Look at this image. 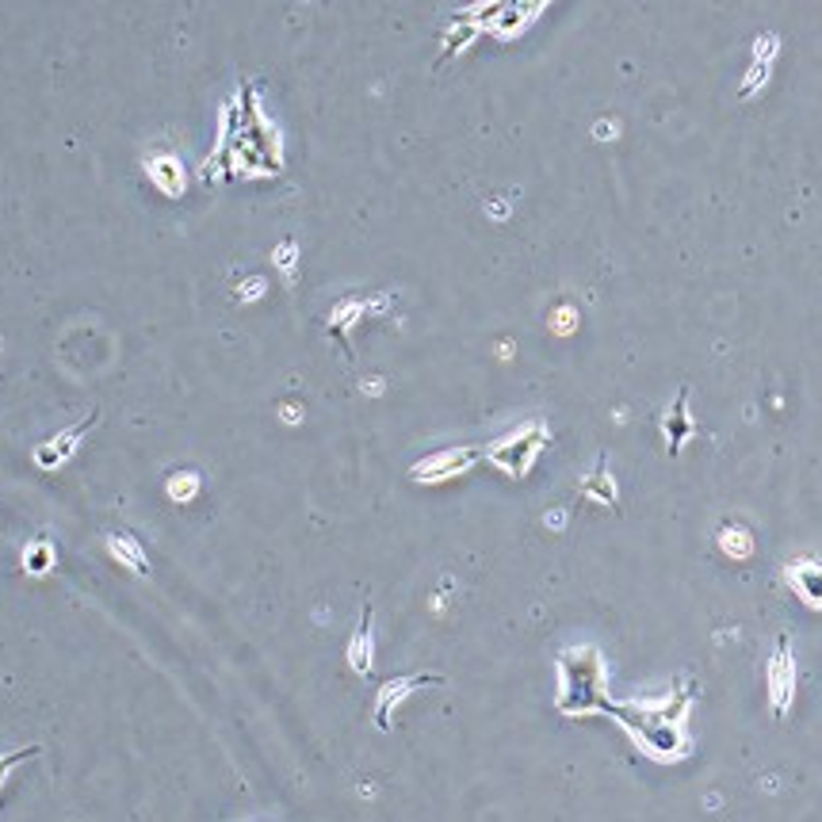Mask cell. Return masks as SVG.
I'll return each instance as SVG.
<instances>
[{
	"label": "cell",
	"mask_w": 822,
	"mask_h": 822,
	"mask_svg": "<svg viewBox=\"0 0 822 822\" xmlns=\"http://www.w3.org/2000/svg\"><path fill=\"white\" fill-rule=\"evenodd\" d=\"M689 704L692 684H681V689H673V697L658 700V704H616V700H609L604 715H612L639 743L643 754L658 757V761H677V757L689 754V731H684Z\"/></svg>",
	"instance_id": "obj_1"
},
{
	"label": "cell",
	"mask_w": 822,
	"mask_h": 822,
	"mask_svg": "<svg viewBox=\"0 0 822 822\" xmlns=\"http://www.w3.org/2000/svg\"><path fill=\"white\" fill-rule=\"evenodd\" d=\"M555 708L570 720H582V715L609 708L604 662L598 647H570L559 655V700H555Z\"/></svg>",
	"instance_id": "obj_2"
},
{
	"label": "cell",
	"mask_w": 822,
	"mask_h": 822,
	"mask_svg": "<svg viewBox=\"0 0 822 822\" xmlns=\"http://www.w3.org/2000/svg\"><path fill=\"white\" fill-rule=\"evenodd\" d=\"M539 448H544V425H528L520 437H505L497 448H490V459H497L509 474H524Z\"/></svg>",
	"instance_id": "obj_3"
},
{
	"label": "cell",
	"mask_w": 822,
	"mask_h": 822,
	"mask_svg": "<svg viewBox=\"0 0 822 822\" xmlns=\"http://www.w3.org/2000/svg\"><path fill=\"white\" fill-rule=\"evenodd\" d=\"M792 681H796V666L792 655H788V639L780 635L777 639V655L769 662V697H772V712L785 715L788 700H792Z\"/></svg>",
	"instance_id": "obj_4"
},
{
	"label": "cell",
	"mask_w": 822,
	"mask_h": 822,
	"mask_svg": "<svg viewBox=\"0 0 822 822\" xmlns=\"http://www.w3.org/2000/svg\"><path fill=\"white\" fill-rule=\"evenodd\" d=\"M445 677H437V673H417V677H398V681H386L383 684V692H379V700H375V720H379V727H391V712H394V704H398L406 692H414V689H421V684H440Z\"/></svg>",
	"instance_id": "obj_5"
},
{
	"label": "cell",
	"mask_w": 822,
	"mask_h": 822,
	"mask_svg": "<svg viewBox=\"0 0 822 822\" xmlns=\"http://www.w3.org/2000/svg\"><path fill=\"white\" fill-rule=\"evenodd\" d=\"M788 582H792V590L800 593L811 609H822V562L796 559L792 567H788Z\"/></svg>",
	"instance_id": "obj_6"
},
{
	"label": "cell",
	"mask_w": 822,
	"mask_h": 822,
	"mask_svg": "<svg viewBox=\"0 0 822 822\" xmlns=\"http://www.w3.org/2000/svg\"><path fill=\"white\" fill-rule=\"evenodd\" d=\"M92 425H96V414H88L85 421L77 425V429L58 432V437H54L51 445H43V448L35 451V463H39V467H58V463H66V459H69V451L77 448V440L85 437V432L92 429Z\"/></svg>",
	"instance_id": "obj_7"
},
{
	"label": "cell",
	"mask_w": 822,
	"mask_h": 822,
	"mask_svg": "<svg viewBox=\"0 0 822 822\" xmlns=\"http://www.w3.org/2000/svg\"><path fill=\"white\" fill-rule=\"evenodd\" d=\"M349 666L357 670L360 677L372 673V604L364 609V620H360V632L352 635L349 643Z\"/></svg>",
	"instance_id": "obj_8"
},
{
	"label": "cell",
	"mask_w": 822,
	"mask_h": 822,
	"mask_svg": "<svg viewBox=\"0 0 822 822\" xmlns=\"http://www.w3.org/2000/svg\"><path fill=\"white\" fill-rule=\"evenodd\" d=\"M684 398L689 394H677V406L670 409V417H666V432H670V451H681L684 437H689V417H684Z\"/></svg>",
	"instance_id": "obj_9"
},
{
	"label": "cell",
	"mask_w": 822,
	"mask_h": 822,
	"mask_svg": "<svg viewBox=\"0 0 822 822\" xmlns=\"http://www.w3.org/2000/svg\"><path fill=\"white\" fill-rule=\"evenodd\" d=\"M23 562H28L31 574H46V570L54 567V551L46 539H35V544L28 547V555H23Z\"/></svg>",
	"instance_id": "obj_10"
},
{
	"label": "cell",
	"mask_w": 822,
	"mask_h": 822,
	"mask_svg": "<svg viewBox=\"0 0 822 822\" xmlns=\"http://www.w3.org/2000/svg\"><path fill=\"white\" fill-rule=\"evenodd\" d=\"M111 551L119 555V559L127 562V567H139L142 574H146V562H142V551L139 547H131V544H123V539H111Z\"/></svg>",
	"instance_id": "obj_11"
},
{
	"label": "cell",
	"mask_w": 822,
	"mask_h": 822,
	"mask_svg": "<svg viewBox=\"0 0 822 822\" xmlns=\"http://www.w3.org/2000/svg\"><path fill=\"white\" fill-rule=\"evenodd\" d=\"M35 754H39V746H28V749H15V754H4V757H0V785H4V777L15 769V765H20V761H31Z\"/></svg>",
	"instance_id": "obj_12"
}]
</instances>
